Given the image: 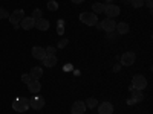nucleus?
Wrapping results in <instances>:
<instances>
[{
  "instance_id": "20e7f679",
  "label": "nucleus",
  "mask_w": 153,
  "mask_h": 114,
  "mask_svg": "<svg viewBox=\"0 0 153 114\" xmlns=\"http://www.w3.org/2000/svg\"><path fill=\"white\" fill-rule=\"evenodd\" d=\"M120 6L117 5H113V3H107L106 8H104V14H106V18H115L117 15H120Z\"/></svg>"
},
{
  "instance_id": "a878e982",
  "label": "nucleus",
  "mask_w": 153,
  "mask_h": 114,
  "mask_svg": "<svg viewBox=\"0 0 153 114\" xmlns=\"http://www.w3.org/2000/svg\"><path fill=\"white\" fill-rule=\"evenodd\" d=\"M0 18H9V12L3 8H0Z\"/></svg>"
},
{
  "instance_id": "9d476101",
  "label": "nucleus",
  "mask_w": 153,
  "mask_h": 114,
  "mask_svg": "<svg viewBox=\"0 0 153 114\" xmlns=\"http://www.w3.org/2000/svg\"><path fill=\"white\" fill-rule=\"evenodd\" d=\"M98 113L100 114H112L113 113V105L110 102H103V104H98Z\"/></svg>"
},
{
  "instance_id": "f03ea898",
  "label": "nucleus",
  "mask_w": 153,
  "mask_h": 114,
  "mask_svg": "<svg viewBox=\"0 0 153 114\" xmlns=\"http://www.w3.org/2000/svg\"><path fill=\"white\" fill-rule=\"evenodd\" d=\"M80 21H83L87 26H95L98 23V17L94 12H81L80 14Z\"/></svg>"
},
{
  "instance_id": "a211bd4d",
  "label": "nucleus",
  "mask_w": 153,
  "mask_h": 114,
  "mask_svg": "<svg viewBox=\"0 0 153 114\" xmlns=\"http://www.w3.org/2000/svg\"><path fill=\"white\" fill-rule=\"evenodd\" d=\"M117 32L120 34V35H126V34H129V31H130V28H129V24L127 23H117Z\"/></svg>"
},
{
  "instance_id": "6e6552de",
  "label": "nucleus",
  "mask_w": 153,
  "mask_h": 114,
  "mask_svg": "<svg viewBox=\"0 0 153 114\" xmlns=\"http://www.w3.org/2000/svg\"><path fill=\"white\" fill-rule=\"evenodd\" d=\"M86 104L83 102V100H76V102H74V105L71 107V114H84L86 113Z\"/></svg>"
},
{
  "instance_id": "f8f14e48",
  "label": "nucleus",
  "mask_w": 153,
  "mask_h": 114,
  "mask_svg": "<svg viewBox=\"0 0 153 114\" xmlns=\"http://www.w3.org/2000/svg\"><path fill=\"white\" fill-rule=\"evenodd\" d=\"M32 56L35 58V59H43L45 56H46V50H45V47H42V46H35V47H32Z\"/></svg>"
},
{
  "instance_id": "412c9836",
  "label": "nucleus",
  "mask_w": 153,
  "mask_h": 114,
  "mask_svg": "<svg viewBox=\"0 0 153 114\" xmlns=\"http://www.w3.org/2000/svg\"><path fill=\"white\" fill-rule=\"evenodd\" d=\"M48 9L49 11H57L58 9V3L54 0H48Z\"/></svg>"
},
{
  "instance_id": "72a5a7b5",
  "label": "nucleus",
  "mask_w": 153,
  "mask_h": 114,
  "mask_svg": "<svg viewBox=\"0 0 153 114\" xmlns=\"http://www.w3.org/2000/svg\"><path fill=\"white\" fill-rule=\"evenodd\" d=\"M106 2H107V3H112V2H113V0H106Z\"/></svg>"
},
{
  "instance_id": "5701e85b",
  "label": "nucleus",
  "mask_w": 153,
  "mask_h": 114,
  "mask_svg": "<svg viewBox=\"0 0 153 114\" xmlns=\"http://www.w3.org/2000/svg\"><path fill=\"white\" fill-rule=\"evenodd\" d=\"M130 3L133 8H143L144 6V0H130Z\"/></svg>"
},
{
  "instance_id": "2eb2a0df",
  "label": "nucleus",
  "mask_w": 153,
  "mask_h": 114,
  "mask_svg": "<svg viewBox=\"0 0 153 114\" xmlns=\"http://www.w3.org/2000/svg\"><path fill=\"white\" fill-rule=\"evenodd\" d=\"M28 90H29V93H32V94H37V93H40V90H42V84L38 82V81H31V82H28Z\"/></svg>"
},
{
  "instance_id": "1a4fd4ad",
  "label": "nucleus",
  "mask_w": 153,
  "mask_h": 114,
  "mask_svg": "<svg viewBox=\"0 0 153 114\" xmlns=\"http://www.w3.org/2000/svg\"><path fill=\"white\" fill-rule=\"evenodd\" d=\"M101 24V29H104L106 32H113L115 31V28H117V21H115L113 18H106V20H103L100 23Z\"/></svg>"
},
{
  "instance_id": "ddd939ff",
  "label": "nucleus",
  "mask_w": 153,
  "mask_h": 114,
  "mask_svg": "<svg viewBox=\"0 0 153 114\" xmlns=\"http://www.w3.org/2000/svg\"><path fill=\"white\" fill-rule=\"evenodd\" d=\"M34 26L38 29V31H48L49 29V26H51V23L46 20V18H38V20H35V24Z\"/></svg>"
},
{
  "instance_id": "39448f33",
  "label": "nucleus",
  "mask_w": 153,
  "mask_h": 114,
  "mask_svg": "<svg viewBox=\"0 0 153 114\" xmlns=\"http://www.w3.org/2000/svg\"><path fill=\"white\" fill-rule=\"evenodd\" d=\"M23 17H25V11L23 9H16L12 14H9V21L14 24L16 28H19V24L23 20Z\"/></svg>"
},
{
  "instance_id": "393cba45",
  "label": "nucleus",
  "mask_w": 153,
  "mask_h": 114,
  "mask_svg": "<svg viewBox=\"0 0 153 114\" xmlns=\"http://www.w3.org/2000/svg\"><path fill=\"white\" fill-rule=\"evenodd\" d=\"M45 50H46V55H55V52H57V47H54V46H49V47H46Z\"/></svg>"
},
{
  "instance_id": "f3484780",
  "label": "nucleus",
  "mask_w": 153,
  "mask_h": 114,
  "mask_svg": "<svg viewBox=\"0 0 153 114\" xmlns=\"http://www.w3.org/2000/svg\"><path fill=\"white\" fill-rule=\"evenodd\" d=\"M130 91H132V97L135 99V102H141V100L144 99L143 90H136V88H133V87L130 85Z\"/></svg>"
},
{
  "instance_id": "473e14b6",
  "label": "nucleus",
  "mask_w": 153,
  "mask_h": 114,
  "mask_svg": "<svg viewBox=\"0 0 153 114\" xmlns=\"http://www.w3.org/2000/svg\"><path fill=\"white\" fill-rule=\"evenodd\" d=\"M127 102H129V104H136V102H135V99H133V97H132V99H129V100H127Z\"/></svg>"
},
{
  "instance_id": "4468645a",
  "label": "nucleus",
  "mask_w": 153,
  "mask_h": 114,
  "mask_svg": "<svg viewBox=\"0 0 153 114\" xmlns=\"http://www.w3.org/2000/svg\"><path fill=\"white\" fill-rule=\"evenodd\" d=\"M42 61H43L45 67H49V69H51V67H55V64H57V61H58V59H57L55 55H46Z\"/></svg>"
},
{
  "instance_id": "9b49d317",
  "label": "nucleus",
  "mask_w": 153,
  "mask_h": 114,
  "mask_svg": "<svg viewBox=\"0 0 153 114\" xmlns=\"http://www.w3.org/2000/svg\"><path fill=\"white\" fill-rule=\"evenodd\" d=\"M34 24H35V20H34L32 17H23V20L20 21V26H22V29H25V31L32 29Z\"/></svg>"
},
{
  "instance_id": "b1692460",
  "label": "nucleus",
  "mask_w": 153,
  "mask_h": 114,
  "mask_svg": "<svg viewBox=\"0 0 153 114\" xmlns=\"http://www.w3.org/2000/svg\"><path fill=\"white\" fill-rule=\"evenodd\" d=\"M57 31H58V34L65 32V21H63V20H58L57 21Z\"/></svg>"
},
{
  "instance_id": "0eeeda50",
  "label": "nucleus",
  "mask_w": 153,
  "mask_h": 114,
  "mask_svg": "<svg viewBox=\"0 0 153 114\" xmlns=\"http://www.w3.org/2000/svg\"><path fill=\"white\" fill-rule=\"evenodd\" d=\"M29 107L34 108L35 111H40L45 107V99L40 96H32V99L29 100Z\"/></svg>"
},
{
  "instance_id": "c756f323",
  "label": "nucleus",
  "mask_w": 153,
  "mask_h": 114,
  "mask_svg": "<svg viewBox=\"0 0 153 114\" xmlns=\"http://www.w3.org/2000/svg\"><path fill=\"white\" fill-rule=\"evenodd\" d=\"M72 70V64H66L65 66V72H71Z\"/></svg>"
},
{
  "instance_id": "aec40b11",
  "label": "nucleus",
  "mask_w": 153,
  "mask_h": 114,
  "mask_svg": "<svg viewBox=\"0 0 153 114\" xmlns=\"http://www.w3.org/2000/svg\"><path fill=\"white\" fill-rule=\"evenodd\" d=\"M84 104H86V108H91V110H94V108H97V107H98V100H97L95 97H89Z\"/></svg>"
},
{
  "instance_id": "6ab92c4d",
  "label": "nucleus",
  "mask_w": 153,
  "mask_h": 114,
  "mask_svg": "<svg viewBox=\"0 0 153 114\" xmlns=\"http://www.w3.org/2000/svg\"><path fill=\"white\" fill-rule=\"evenodd\" d=\"M104 8H106V5H104V3H98V2H97V3H94V5H92L94 14H97V15H98V14H103V12H104Z\"/></svg>"
},
{
  "instance_id": "f257e3e1",
  "label": "nucleus",
  "mask_w": 153,
  "mask_h": 114,
  "mask_svg": "<svg viewBox=\"0 0 153 114\" xmlns=\"http://www.w3.org/2000/svg\"><path fill=\"white\" fill-rule=\"evenodd\" d=\"M12 108H14V111H17V113L28 111L31 108L29 107V99H26V97H17V99H14V102H12Z\"/></svg>"
},
{
  "instance_id": "dca6fc26",
  "label": "nucleus",
  "mask_w": 153,
  "mask_h": 114,
  "mask_svg": "<svg viewBox=\"0 0 153 114\" xmlns=\"http://www.w3.org/2000/svg\"><path fill=\"white\" fill-rule=\"evenodd\" d=\"M29 76H31V79L38 81V79L43 76V69H42V67H32L31 72H29Z\"/></svg>"
},
{
  "instance_id": "423d86ee",
  "label": "nucleus",
  "mask_w": 153,
  "mask_h": 114,
  "mask_svg": "<svg viewBox=\"0 0 153 114\" xmlns=\"http://www.w3.org/2000/svg\"><path fill=\"white\" fill-rule=\"evenodd\" d=\"M135 61H136V55L133 52H126L121 55V64L123 66H133L135 64Z\"/></svg>"
},
{
  "instance_id": "4be33fe9",
  "label": "nucleus",
  "mask_w": 153,
  "mask_h": 114,
  "mask_svg": "<svg viewBox=\"0 0 153 114\" xmlns=\"http://www.w3.org/2000/svg\"><path fill=\"white\" fill-rule=\"evenodd\" d=\"M34 20H38V18H42L43 17V12H42V9H34L32 11V15H31Z\"/></svg>"
},
{
  "instance_id": "c85d7f7f",
  "label": "nucleus",
  "mask_w": 153,
  "mask_h": 114,
  "mask_svg": "<svg viewBox=\"0 0 153 114\" xmlns=\"http://www.w3.org/2000/svg\"><path fill=\"white\" fill-rule=\"evenodd\" d=\"M146 5H147V8H149V9H152V6H153V2H152V0H146Z\"/></svg>"
},
{
  "instance_id": "bb28decb",
  "label": "nucleus",
  "mask_w": 153,
  "mask_h": 114,
  "mask_svg": "<svg viewBox=\"0 0 153 114\" xmlns=\"http://www.w3.org/2000/svg\"><path fill=\"white\" fill-rule=\"evenodd\" d=\"M68 43H69V41H68V38H63V40H60V41H58V46H57V47H58V49H63Z\"/></svg>"
},
{
  "instance_id": "cd10ccee",
  "label": "nucleus",
  "mask_w": 153,
  "mask_h": 114,
  "mask_svg": "<svg viewBox=\"0 0 153 114\" xmlns=\"http://www.w3.org/2000/svg\"><path fill=\"white\" fill-rule=\"evenodd\" d=\"M32 79H31V76H29V73H26V75H22V82H31Z\"/></svg>"
},
{
  "instance_id": "7ed1b4c3",
  "label": "nucleus",
  "mask_w": 153,
  "mask_h": 114,
  "mask_svg": "<svg viewBox=\"0 0 153 114\" xmlns=\"http://www.w3.org/2000/svg\"><path fill=\"white\" fill-rule=\"evenodd\" d=\"M132 87L136 88V90H144L147 87V79L143 75H135L132 78Z\"/></svg>"
},
{
  "instance_id": "7c9ffc66",
  "label": "nucleus",
  "mask_w": 153,
  "mask_h": 114,
  "mask_svg": "<svg viewBox=\"0 0 153 114\" xmlns=\"http://www.w3.org/2000/svg\"><path fill=\"white\" fill-rule=\"evenodd\" d=\"M71 2H72V3H75V5H78V3H83L84 0H71Z\"/></svg>"
},
{
  "instance_id": "2f4dec72",
  "label": "nucleus",
  "mask_w": 153,
  "mask_h": 114,
  "mask_svg": "<svg viewBox=\"0 0 153 114\" xmlns=\"http://www.w3.org/2000/svg\"><path fill=\"white\" fill-rule=\"evenodd\" d=\"M120 70H121L120 66H115V67H113V72H120Z\"/></svg>"
}]
</instances>
